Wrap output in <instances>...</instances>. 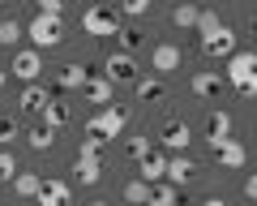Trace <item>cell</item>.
<instances>
[{
    "label": "cell",
    "instance_id": "obj_7",
    "mask_svg": "<svg viewBox=\"0 0 257 206\" xmlns=\"http://www.w3.org/2000/svg\"><path fill=\"white\" fill-rule=\"evenodd\" d=\"M103 77H107L111 86L116 82H138V60L133 56H124V52H111L107 60H103V69H99Z\"/></svg>",
    "mask_w": 257,
    "mask_h": 206
},
{
    "label": "cell",
    "instance_id": "obj_23",
    "mask_svg": "<svg viewBox=\"0 0 257 206\" xmlns=\"http://www.w3.org/2000/svg\"><path fill=\"white\" fill-rule=\"evenodd\" d=\"M133 90H138V99L142 103H155V99H163V82H159V77H138V82H133Z\"/></svg>",
    "mask_w": 257,
    "mask_h": 206
},
{
    "label": "cell",
    "instance_id": "obj_13",
    "mask_svg": "<svg viewBox=\"0 0 257 206\" xmlns=\"http://www.w3.org/2000/svg\"><path fill=\"white\" fill-rule=\"evenodd\" d=\"M150 69H155V77L176 73V69H180V47H176V43H159L155 56H150Z\"/></svg>",
    "mask_w": 257,
    "mask_h": 206
},
{
    "label": "cell",
    "instance_id": "obj_12",
    "mask_svg": "<svg viewBox=\"0 0 257 206\" xmlns=\"http://www.w3.org/2000/svg\"><path fill=\"white\" fill-rule=\"evenodd\" d=\"M163 176L172 180V189H180V185H189V180L197 176V163H193L189 155H167V172Z\"/></svg>",
    "mask_w": 257,
    "mask_h": 206
},
{
    "label": "cell",
    "instance_id": "obj_19",
    "mask_svg": "<svg viewBox=\"0 0 257 206\" xmlns=\"http://www.w3.org/2000/svg\"><path fill=\"white\" fill-rule=\"evenodd\" d=\"M206 133H210V146H219V142H227L231 138V116L223 112H210V121H206Z\"/></svg>",
    "mask_w": 257,
    "mask_h": 206
},
{
    "label": "cell",
    "instance_id": "obj_33",
    "mask_svg": "<svg viewBox=\"0 0 257 206\" xmlns=\"http://www.w3.org/2000/svg\"><path fill=\"white\" fill-rule=\"evenodd\" d=\"M150 150H155V146H150L146 138H128V155H133V159H146Z\"/></svg>",
    "mask_w": 257,
    "mask_h": 206
},
{
    "label": "cell",
    "instance_id": "obj_20",
    "mask_svg": "<svg viewBox=\"0 0 257 206\" xmlns=\"http://www.w3.org/2000/svg\"><path fill=\"white\" fill-rule=\"evenodd\" d=\"M43 125H47V129H64V125H69V103H60V99H52V103H47V108H43Z\"/></svg>",
    "mask_w": 257,
    "mask_h": 206
},
{
    "label": "cell",
    "instance_id": "obj_27",
    "mask_svg": "<svg viewBox=\"0 0 257 206\" xmlns=\"http://www.w3.org/2000/svg\"><path fill=\"white\" fill-rule=\"evenodd\" d=\"M120 52H124V56H133V52H138L142 47V30H133V26H120Z\"/></svg>",
    "mask_w": 257,
    "mask_h": 206
},
{
    "label": "cell",
    "instance_id": "obj_2",
    "mask_svg": "<svg viewBox=\"0 0 257 206\" xmlns=\"http://www.w3.org/2000/svg\"><path fill=\"white\" fill-rule=\"evenodd\" d=\"M223 82H231L244 99H253V94H257V52H236V56L227 60Z\"/></svg>",
    "mask_w": 257,
    "mask_h": 206
},
{
    "label": "cell",
    "instance_id": "obj_8",
    "mask_svg": "<svg viewBox=\"0 0 257 206\" xmlns=\"http://www.w3.org/2000/svg\"><path fill=\"white\" fill-rule=\"evenodd\" d=\"M202 52H206V56H214V60H231L240 47H236V35H231L227 26H219L214 35H206V39H202Z\"/></svg>",
    "mask_w": 257,
    "mask_h": 206
},
{
    "label": "cell",
    "instance_id": "obj_28",
    "mask_svg": "<svg viewBox=\"0 0 257 206\" xmlns=\"http://www.w3.org/2000/svg\"><path fill=\"white\" fill-rule=\"evenodd\" d=\"M26 142H30V146H35V150H47V146H52V142H56V133L47 129V125H35V129L26 133Z\"/></svg>",
    "mask_w": 257,
    "mask_h": 206
},
{
    "label": "cell",
    "instance_id": "obj_36",
    "mask_svg": "<svg viewBox=\"0 0 257 206\" xmlns=\"http://www.w3.org/2000/svg\"><path fill=\"white\" fill-rule=\"evenodd\" d=\"M202 206H227V202H223V197H210V202H202Z\"/></svg>",
    "mask_w": 257,
    "mask_h": 206
},
{
    "label": "cell",
    "instance_id": "obj_17",
    "mask_svg": "<svg viewBox=\"0 0 257 206\" xmlns=\"http://www.w3.org/2000/svg\"><path fill=\"white\" fill-rule=\"evenodd\" d=\"M82 94H86L90 103H103V108H111V82H107L103 73H90V77H86Z\"/></svg>",
    "mask_w": 257,
    "mask_h": 206
},
{
    "label": "cell",
    "instance_id": "obj_25",
    "mask_svg": "<svg viewBox=\"0 0 257 206\" xmlns=\"http://www.w3.org/2000/svg\"><path fill=\"white\" fill-rule=\"evenodd\" d=\"M197 13H202V9H193V5H176V9H172V22H176L180 30H197Z\"/></svg>",
    "mask_w": 257,
    "mask_h": 206
},
{
    "label": "cell",
    "instance_id": "obj_32",
    "mask_svg": "<svg viewBox=\"0 0 257 206\" xmlns=\"http://www.w3.org/2000/svg\"><path fill=\"white\" fill-rule=\"evenodd\" d=\"M60 13H64L60 0H39V18H56V22H60Z\"/></svg>",
    "mask_w": 257,
    "mask_h": 206
},
{
    "label": "cell",
    "instance_id": "obj_15",
    "mask_svg": "<svg viewBox=\"0 0 257 206\" xmlns=\"http://www.w3.org/2000/svg\"><path fill=\"white\" fill-rule=\"evenodd\" d=\"M138 172H142L138 180H146V185L155 189L159 180H163V172H167V155H159V150H150L146 159H138Z\"/></svg>",
    "mask_w": 257,
    "mask_h": 206
},
{
    "label": "cell",
    "instance_id": "obj_39",
    "mask_svg": "<svg viewBox=\"0 0 257 206\" xmlns=\"http://www.w3.org/2000/svg\"><path fill=\"white\" fill-rule=\"evenodd\" d=\"M253 35H257V18H253Z\"/></svg>",
    "mask_w": 257,
    "mask_h": 206
},
{
    "label": "cell",
    "instance_id": "obj_35",
    "mask_svg": "<svg viewBox=\"0 0 257 206\" xmlns=\"http://www.w3.org/2000/svg\"><path fill=\"white\" fill-rule=\"evenodd\" d=\"M244 197H248V202H257V172H248V176H244Z\"/></svg>",
    "mask_w": 257,
    "mask_h": 206
},
{
    "label": "cell",
    "instance_id": "obj_26",
    "mask_svg": "<svg viewBox=\"0 0 257 206\" xmlns=\"http://www.w3.org/2000/svg\"><path fill=\"white\" fill-rule=\"evenodd\" d=\"M176 202H180V189L159 185V189H150V202H146V206H176Z\"/></svg>",
    "mask_w": 257,
    "mask_h": 206
},
{
    "label": "cell",
    "instance_id": "obj_24",
    "mask_svg": "<svg viewBox=\"0 0 257 206\" xmlns=\"http://www.w3.org/2000/svg\"><path fill=\"white\" fill-rule=\"evenodd\" d=\"M124 202L128 206H146L150 202V185H146V180H128V185H124Z\"/></svg>",
    "mask_w": 257,
    "mask_h": 206
},
{
    "label": "cell",
    "instance_id": "obj_16",
    "mask_svg": "<svg viewBox=\"0 0 257 206\" xmlns=\"http://www.w3.org/2000/svg\"><path fill=\"white\" fill-rule=\"evenodd\" d=\"M47 103H52V90H47L43 82H35V86H26V90H22V108H26L30 116H43Z\"/></svg>",
    "mask_w": 257,
    "mask_h": 206
},
{
    "label": "cell",
    "instance_id": "obj_5",
    "mask_svg": "<svg viewBox=\"0 0 257 206\" xmlns=\"http://www.w3.org/2000/svg\"><path fill=\"white\" fill-rule=\"evenodd\" d=\"M82 30L86 35H120V13L107 9V5H94V9L82 13Z\"/></svg>",
    "mask_w": 257,
    "mask_h": 206
},
{
    "label": "cell",
    "instance_id": "obj_6",
    "mask_svg": "<svg viewBox=\"0 0 257 206\" xmlns=\"http://www.w3.org/2000/svg\"><path fill=\"white\" fill-rule=\"evenodd\" d=\"M13 77H22L26 86H35L39 77H43V52H35V47H22L18 56H13Z\"/></svg>",
    "mask_w": 257,
    "mask_h": 206
},
{
    "label": "cell",
    "instance_id": "obj_11",
    "mask_svg": "<svg viewBox=\"0 0 257 206\" xmlns=\"http://www.w3.org/2000/svg\"><path fill=\"white\" fill-rule=\"evenodd\" d=\"M214 150V159H219V168H244L248 163V150H244V142H236V138H227V142H219V146H210Z\"/></svg>",
    "mask_w": 257,
    "mask_h": 206
},
{
    "label": "cell",
    "instance_id": "obj_37",
    "mask_svg": "<svg viewBox=\"0 0 257 206\" xmlns=\"http://www.w3.org/2000/svg\"><path fill=\"white\" fill-rule=\"evenodd\" d=\"M5 86H9V73H5V69H0V90H5Z\"/></svg>",
    "mask_w": 257,
    "mask_h": 206
},
{
    "label": "cell",
    "instance_id": "obj_1",
    "mask_svg": "<svg viewBox=\"0 0 257 206\" xmlns=\"http://www.w3.org/2000/svg\"><path fill=\"white\" fill-rule=\"evenodd\" d=\"M103 142L99 138H82V146H77V159H73V176L77 185H99L103 180Z\"/></svg>",
    "mask_w": 257,
    "mask_h": 206
},
{
    "label": "cell",
    "instance_id": "obj_14",
    "mask_svg": "<svg viewBox=\"0 0 257 206\" xmlns=\"http://www.w3.org/2000/svg\"><path fill=\"white\" fill-rule=\"evenodd\" d=\"M193 94H197V99H219V90L227 82H223V73H214V69H202V73H193Z\"/></svg>",
    "mask_w": 257,
    "mask_h": 206
},
{
    "label": "cell",
    "instance_id": "obj_22",
    "mask_svg": "<svg viewBox=\"0 0 257 206\" xmlns=\"http://www.w3.org/2000/svg\"><path fill=\"white\" fill-rule=\"evenodd\" d=\"M22 35H26V26H22L18 18H5V22H0V47H18Z\"/></svg>",
    "mask_w": 257,
    "mask_h": 206
},
{
    "label": "cell",
    "instance_id": "obj_21",
    "mask_svg": "<svg viewBox=\"0 0 257 206\" xmlns=\"http://www.w3.org/2000/svg\"><path fill=\"white\" fill-rule=\"evenodd\" d=\"M39 185H43L39 172H18V176H13V193L18 197H39Z\"/></svg>",
    "mask_w": 257,
    "mask_h": 206
},
{
    "label": "cell",
    "instance_id": "obj_29",
    "mask_svg": "<svg viewBox=\"0 0 257 206\" xmlns=\"http://www.w3.org/2000/svg\"><path fill=\"white\" fill-rule=\"evenodd\" d=\"M18 121H9V116H0V150H9L13 142H18Z\"/></svg>",
    "mask_w": 257,
    "mask_h": 206
},
{
    "label": "cell",
    "instance_id": "obj_3",
    "mask_svg": "<svg viewBox=\"0 0 257 206\" xmlns=\"http://www.w3.org/2000/svg\"><path fill=\"white\" fill-rule=\"evenodd\" d=\"M124 125H128V108H99V112L86 121V138H99L103 146H107V138H120L124 133Z\"/></svg>",
    "mask_w": 257,
    "mask_h": 206
},
{
    "label": "cell",
    "instance_id": "obj_30",
    "mask_svg": "<svg viewBox=\"0 0 257 206\" xmlns=\"http://www.w3.org/2000/svg\"><path fill=\"white\" fill-rule=\"evenodd\" d=\"M223 26V22H219V13H210V9H202V13H197V35H214V30H219Z\"/></svg>",
    "mask_w": 257,
    "mask_h": 206
},
{
    "label": "cell",
    "instance_id": "obj_9",
    "mask_svg": "<svg viewBox=\"0 0 257 206\" xmlns=\"http://www.w3.org/2000/svg\"><path fill=\"white\" fill-rule=\"evenodd\" d=\"M39 206H73V189H69V180L60 176H47L43 185H39Z\"/></svg>",
    "mask_w": 257,
    "mask_h": 206
},
{
    "label": "cell",
    "instance_id": "obj_38",
    "mask_svg": "<svg viewBox=\"0 0 257 206\" xmlns=\"http://www.w3.org/2000/svg\"><path fill=\"white\" fill-rule=\"evenodd\" d=\"M90 206H111V202H90Z\"/></svg>",
    "mask_w": 257,
    "mask_h": 206
},
{
    "label": "cell",
    "instance_id": "obj_34",
    "mask_svg": "<svg viewBox=\"0 0 257 206\" xmlns=\"http://www.w3.org/2000/svg\"><path fill=\"white\" fill-rule=\"evenodd\" d=\"M120 13H124V18H142V13H150V0H128Z\"/></svg>",
    "mask_w": 257,
    "mask_h": 206
},
{
    "label": "cell",
    "instance_id": "obj_4",
    "mask_svg": "<svg viewBox=\"0 0 257 206\" xmlns=\"http://www.w3.org/2000/svg\"><path fill=\"white\" fill-rule=\"evenodd\" d=\"M26 35H30V43H35V52H52V47L64 43L60 22H56V18H39V13H35V22L26 26Z\"/></svg>",
    "mask_w": 257,
    "mask_h": 206
},
{
    "label": "cell",
    "instance_id": "obj_18",
    "mask_svg": "<svg viewBox=\"0 0 257 206\" xmlns=\"http://www.w3.org/2000/svg\"><path fill=\"white\" fill-rule=\"evenodd\" d=\"M86 77H90V69H86V65H60V73H56V86H60V90H82Z\"/></svg>",
    "mask_w": 257,
    "mask_h": 206
},
{
    "label": "cell",
    "instance_id": "obj_31",
    "mask_svg": "<svg viewBox=\"0 0 257 206\" xmlns=\"http://www.w3.org/2000/svg\"><path fill=\"white\" fill-rule=\"evenodd\" d=\"M18 159H13V150H0V180H13V176H18Z\"/></svg>",
    "mask_w": 257,
    "mask_h": 206
},
{
    "label": "cell",
    "instance_id": "obj_10",
    "mask_svg": "<svg viewBox=\"0 0 257 206\" xmlns=\"http://www.w3.org/2000/svg\"><path fill=\"white\" fill-rule=\"evenodd\" d=\"M159 142H163L172 155H184V150H189V142H193V129H189L184 121H167L163 133H159Z\"/></svg>",
    "mask_w": 257,
    "mask_h": 206
}]
</instances>
